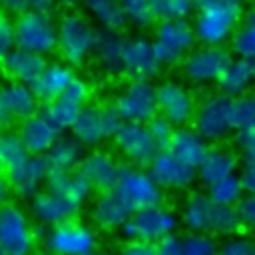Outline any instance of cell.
<instances>
[{
    "label": "cell",
    "mask_w": 255,
    "mask_h": 255,
    "mask_svg": "<svg viewBox=\"0 0 255 255\" xmlns=\"http://www.w3.org/2000/svg\"><path fill=\"white\" fill-rule=\"evenodd\" d=\"M181 225L191 233L235 237L243 229L237 207L219 205L207 193H189L181 205Z\"/></svg>",
    "instance_id": "obj_1"
},
{
    "label": "cell",
    "mask_w": 255,
    "mask_h": 255,
    "mask_svg": "<svg viewBox=\"0 0 255 255\" xmlns=\"http://www.w3.org/2000/svg\"><path fill=\"white\" fill-rule=\"evenodd\" d=\"M245 16L243 0H197L193 30L201 46H225L231 42Z\"/></svg>",
    "instance_id": "obj_2"
},
{
    "label": "cell",
    "mask_w": 255,
    "mask_h": 255,
    "mask_svg": "<svg viewBox=\"0 0 255 255\" xmlns=\"http://www.w3.org/2000/svg\"><path fill=\"white\" fill-rule=\"evenodd\" d=\"M100 32L80 12H68L58 20V54L70 66H82L100 44Z\"/></svg>",
    "instance_id": "obj_3"
},
{
    "label": "cell",
    "mask_w": 255,
    "mask_h": 255,
    "mask_svg": "<svg viewBox=\"0 0 255 255\" xmlns=\"http://www.w3.org/2000/svg\"><path fill=\"white\" fill-rule=\"evenodd\" d=\"M193 128L207 141H223L231 135L235 128V100L213 92L203 96L197 102V110L193 116Z\"/></svg>",
    "instance_id": "obj_4"
},
{
    "label": "cell",
    "mask_w": 255,
    "mask_h": 255,
    "mask_svg": "<svg viewBox=\"0 0 255 255\" xmlns=\"http://www.w3.org/2000/svg\"><path fill=\"white\" fill-rule=\"evenodd\" d=\"M153 48L161 66H181L183 60L195 50V30L187 20H165L157 22L153 32Z\"/></svg>",
    "instance_id": "obj_5"
},
{
    "label": "cell",
    "mask_w": 255,
    "mask_h": 255,
    "mask_svg": "<svg viewBox=\"0 0 255 255\" xmlns=\"http://www.w3.org/2000/svg\"><path fill=\"white\" fill-rule=\"evenodd\" d=\"M16 26V48L48 56L58 52V22L52 14L28 10L26 14L14 18Z\"/></svg>",
    "instance_id": "obj_6"
},
{
    "label": "cell",
    "mask_w": 255,
    "mask_h": 255,
    "mask_svg": "<svg viewBox=\"0 0 255 255\" xmlns=\"http://www.w3.org/2000/svg\"><path fill=\"white\" fill-rule=\"evenodd\" d=\"M114 108L120 114L122 122L147 124L155 116H159L157 86H153L151 80H129L116 94Z\"/></svg>",
    "instance_id": "obj_7"
},
{
    "label": "cell",
    "mask_w": 255,
    "mask_h": 255,
    "mask_svg": "<svg viewBox=\"0 0 255 255\" xmlns=\"http://www.w3.org/2000/svg\"><path fill=\"white\" fill-rule=\"evenodd\" d=\"M120 126L122 118L114 104H90L82 110L76 126L72 128V135L84 147H98L100 143L114 139Z\"/></svg>",
    "instance_id": "obj_8"
},
{
    "label": "cell",
    "mask_w": 255,
    "mask_h": 255,
    "mask_svg": "<svg viewBox=\"0 0 255 255\" xmlns=\"http://www.w3.org/2000/svg\"><path fill=\"white\" fill-rule=\"evenodd\" d=\"M114 191L128 203V207L133 213L147 209V207L161 205L163 201V191L153 181V177L145 169L133 167L129 163L120 165V175H118Z\"/></svg>",
    "instance_id": "obj_9"
},
{
    "label": "cell",
    "mask_w": 255,
    "mask_h": 255,
    "mask_svg": "<svg viewBox=\"0 0 255 255\" xmlns=\"http://www.w3.org/2000/svg\"><path fill=\"white\" fill-rule=\"evenodd\" d=\"M38 231L30 223L26 211L8 203L0 211V253L2 255H34Z\"/></svg>",
    "instance_id": "obj_10"
},
{
    "label": "cell",
    "mask_w": 255,
    "mask_h": 255,
    "mask_svg": "<svg viewBox=\"0 0 255 255\" xmlns=\"http://www.w3.org/2000/svg\"><path fill=\"white\" fill-rule=\"evenodd\" d=\"M177 223H179L177 215L161 203L155 207L135 211L129 217V221L124 225L122 235L128 241H139V243H149V245L153 243L155 245L159 239L175 233Z\"/></svg>",
    "instance_id": "obj_11"
},
{
    "label": "cell",
    "mask_w": 255,
    "mask_h": 255,
    "mask_svg": "<svg viewBox=\"0 0 255 255\" xmlns=\"http://www.w3.org/2000/svg\"><path fill=\"white\" fill-rule=\"evenodd\" d=\"M231 60V52L223 46H199L183 60L179 68L181 76L191 84H217Z\"/></svg>",
    "instance_id": "obj_12"
},
{
    "label": "cell",
    "mask_w": 255,
    "mask_h": 255,
    "mask_svg": "<svg viewBox=\"0 0 255 255\" xmlns=\"http://www.w3.org/2000/svg\"><path fill=\"white\" fill-rule=\"evenodd\" d=\"M114 143H116L118 151L124 155L126 163L139 167V169L149 167L153 157L159 151V147L153 141L145 124L122 122L120 129L114 135Z\"/></svg>",
    "instance_id": "obj_13"
},
{
    "label": "cell",
    "mask_w": 255,
    "mask_h": 255,
    "mask_svg": "<svg viewBox=\"0 0 255 255\" xmlns=\"http://www.w3.org/2000/svg\"><path fill=\"white\" fill-rule=\"evenodd\" d=\"M44 245L54 255H88L96 249V233L86 223L74 219L52 227L44 237Z\"/></svg>",
    "instance_id": "obj_14"
},
{
    "label": "cell",
    "mask_w": 255,
    "mask_h": 255,
    "mask_svg": "<svg viewBox=\"0 0 255 255\" xmlns=\"http://www.w3.org/2000/svg\"><path fill=\"white\" fill-rule=\"evenodd\" d=\"M157 110L159 116H163L175 128H185L187 124H193L197 104L193 94L181 82L163 80L157 86Z\"/></svg>",
    "instance_id": "obj_15"
},
{
    "label": "cell",
    "mask_w": 255,
    "mask_h": 255,
    "mask_svg": "<svg viewBox=\"0 0 255 255\" xmlns=\"http://www.w3.org/2000/svg\"><path fill=\"white\" fill-rule=\"evenodd\" d=\"M147 173L153 177V181L161 189H169V191L187 189L197 179V169L187 165L185 161H181L169 149H159L157 151L151 165L147 167Z\"/></svg>",
    "instance_id": "obj_16"
},
{
    "label": "cell",
    "mask_w": 255,
    "mask_h": 255,
    "mask_svg": "<svg viewBox=\"0 0 255 255\" xmlns=\"http://www.w3.org/2000/svg\"><path fill=\"white\" fill-rule=\"evenodd\" d=\"M153 42L143 36H128L124 52V76L129 80H153L161 72Z\"/></svg>",
    "instance_id": "obj_17"
},
{
    "label": "cell",
    "mask_w": 255,
    "mask_h": 255,
    "mask_svg": "<svg viewBox=\"0 0 255 255\" xmlns=\"http://www.w3.org/2000/svg\"><path fill=\"white\" fill-rule=\"evenodd\" d=\"M80 203L48 187L42 189L34 199H30V213L44 227H58L62 223L74 221L80 213Z\"/></svg>",
    "instance_id": "obj_18"
},
{
    "label": "cell",
    "mask_w": 255,
    "mask_h": 255,
    "mask_svg": "<svg viewBox=\"0 0 255 255\" xmlns=\"http://www.w3.org/2000/svg\"><path fill=\"white\" fill-rule=\"evenodd\" d=\"M50 171H52V165L46 155H32L18 169L4 173V179L8 181L12 195L20 199H34L42 191V185L48 183Z\"/></svg>",
    "instance_id": "obj_19"
},
{
    "label": "cell",
    "mask_w": 255,
    "mask_h": 255,
    "mask_svg": "<svg viewBox=\"0 0 255 255\" xmlns=\"http://www.w3.org/2000/svg\"><path fill=\"white\" fill-rule=\"evenodd\" d=\"M38 114V98L30 86L8 82L0 92V120L4 126L22 124Z\"/></svg>",
    "instance_id": "obj_20"
},
{
    "label": "cell",
    "mask_w": 255,
    "mask_h": 255,
    "mask_svg": "<svg viewBox=\"0 0 255 255\" xmlns=\"http://www.w3.org/2000/svg\"><path fill=\"white\" fill-rule=\"evenodd\" d=\"M120 165L122 163H118L112 153L94 149L84 155L76 171L92 185V189L106 193V191H114L120 175Z\"/></svg>",
    "instance_id": "obj_21"
},
{
    "label": "cell",
    "mask_w": 255,
    "mask_h": 255,
    "mask_svg": "<svg viewBox=\"0 0 255 255\" xmlns=\"http://www.w3.org/2000/svg\"><path fill=\"white\" fill-rule=\"evenodd\" d=\"M16 131L30 155H48L60 137V129L40 112L22 122Z\"/></svg>",
    "instance_id": "obj_22"
},
{
    "label": "cell",
    "mask_w": 255,
    "mask_h": 255,
    "mask_svg": "<svg viewBox=\"0 0 255 255\" xmlns=\"http://www.w3.org/2000/svg\"><path fill=\"white\" fill-rule=\"evenodd\" d=\"M2 66H4V72L10 78V82H18V84L32 88L40 80L44 70L48 68V60L40 54H34V52L22 50V48H14L2 56Z\"/></svg>",
    "instance_id": "obj_23"
},
{
    "label": "cell",
    "mask_w": 255,
    "mask_h": 255,
    "mask_svg": "<svg viewBox=\"0 0 255 255\" xmlns=\"http://www.w3.org/2000/svg\"><path fill=\"white\" fill-rule=\"evenodd\" d=\"M133 211L128 207V203L116 193V191H106L100 193L90 209L92 223L102 229V231H118L124 229V225L129 221Z\"/></svg>",
    "instance_id": "obj_24"
},
{
    "label": "cell",
    "mask_w": 255,
    "mask_h": 255,
    "mask_svg": "<svg viewBox=\"0 0 255 255\" xmlns=\"http://www.w3.org/2000/svg\"><path fill=\"white\" fill-rule=\"evenodd\" d=\"M239 155L225 147V145H215L209 149L207 157L203 159V163L197 167V179L203 183V185H213L215 181L219 179H225L229 175H235L237 173V167H239Z\"/></svg>",
    "instance_id": "obj_25"
},
{
    "label": "cell",
    "mask_w": 255,
    "mask_h": 255,
    "mask_svg": "<svg viewBox=\"0 0 255 255\" xmlns=\"http://www.w3.org/2000/svg\"><path fill=\"white\" fill-rule=\"evenodd\" d=\"M74 78H76V74H74L70 64L50 62L48 68L44 70V74L40 76V80L32 86V90H34L38 102L48 104V102L60 98L66 92V88L74 82Z\"/></svg>",
    "instance_id": "obj_26"
},
{
    "label": "cell",
    "mask_w": 255,
    "mask_h": 255,
    "mask_svg": "<svg viewBox=\"0 0 255 255\" xmlns=\"http://www.w3.org/2000/svg\"><path fill=\"white\" fill-rule=\"evenodd\" d=\"M209 149H211L209 141L195 128H177L169 145V151H173L181 161H185L195 169L203 163Z\"/></svg>",
    "instance_id": "obj_27"
},
{
    "label": "cell",
    "mask_w": 255,
    "mask_h": 255,
    "mask_svg": "<svg viewBox=\"0 0 255 255\" xmlns=\"http://www.w3.org/2000/svg\"><path fill=\"white\" fill-rule=\"evenodd\" d=\"M255 84V72H253V60L247 58H233L223 76L217 82V88L221 94L237 100L245 94H249V88Z\"/></svg>",
    "instance_id": "obj_28"
},
{
    "label": "cell",
    "mask_w": 255,
    "mask_h": 255,
    "mask_svg": "<svg viewBox=\"0 0 255 255\" xmlns=\"http://www.w3.org/2000/svg\"><path fill=\"white\" fill-rule=\"evenodd\" d=\"M128 36L122 32H104L96 48V62L108 76H124V52Z\"/></svg>",
    "instance_id": "obj_29"
},
{
    "label": "cell",
    "mask_w": 255,
    "mask_h": 255,
    "mask_svg": "<svg viewBox=\"0 0 255 255\" xmlns=\"http://www.w3.org/2000/svg\"><path fill=\"white\" fill-rule=\"evenodd\" d=\"M48 189L58 191L66 197H70L72 201L84 205L92 193V185L78 173V171H62V169H52L48 183Z\"/></svg>",
    "instance_id": "obj_30"
},
{
    "label": "cell",
    "mask_w": 255,
    "mask_h": 255,
    "mask_svg": "<svg viewBox=\"0 0 255 255\" xmlns=\"http://www.w3.org/2000/svg\"><path fill=\"white\" fill-rule=\"evenodd\" d=\"M84 8L106 32H122L129 24L120 0H84Z\"/></svg>",
    "instance_id": "obj_31"
},
{
    "label": "cell",
    "mask_w": 255,
    "mask_h": 255,
    "mask_svg": "<svg viewBox=\"0 0 255 255\" xmlns=\"http://www.w3.org/2000/svg\"><path fill=\"white\" fill-rule=\"evenodd\" d=\"M84 145L74 137V135H60L50 153L46 155L52 169H62V171H76L80 161L84 159Z\"/></svg>",
    "instance_id": "obj_32"
},
{
    "label": "cell",
    "mask_w": 255,
    "mask_h": 255,
    "mask_svg": "<svg viewBox=\"0 0 255 255\" xmlns=\"http://www.w3.org/2000/svg\"><path fill=\"white\" fill-rule=\"evenodd\" d=\"M82 110L84 108H80L72 100L60 96V98H56V100H52L48 104H42L40 114H44L60 131H64V129H72L76 126Z\"/></svg>",
    "instance_id": "obj_33"
},
{
    "label": "cell",
    "mask_w": 255,
    "mask_h": 255,
    "mask_svg": "<svg viewBox=\"0 0 255 255\" xmlns=\"http://www.w3.org/2000/svg\"><path fill=\"white\" fill-rule=\"evenodd\" d=\"M229 48L237 58L255 60V6L245 12L237 32L229 42Z\"/></svg>",
    "instance_id": "obj_34"
},
{
    "label": "cell",
    "mask_w": 255,
    "mask_h": 255,
    "mask_svg": "<svg viewBox=\"0 0 255 255\" xmlns=\"http://www.w3.org/2000/svg\"><path fill=\"white\" fill-rule=\"evenodd\" d=\"M32 155L24 147L18 131H4L2 133V137H0V161H2L4 173H10V171L18 169Z\"/></svg>",
    "instance_id": "obj_35"
},
{
    "label": "cell",
    "mask_w": 255,
    "mask_h": 255,
    "mask_svg": "<svg viewBox=\"0 0 255 255\" xmlns=\"http://www.w3.org/2000/svg\"><path fill=\"white\" fill-rule=\"evenodd\" d=\"M207 195L219 203V205H231V207H237L239 201L247 195L245 193V187H243V181H241V175H229L225 179H219L215 181L213 185L207 187Z\"/></svg>",
    "instance_id": "obj_36"
},
{
    "label": "cell",
    "mask_w": 255,
    "mask_h": 255,
    "mask_svg": "<svg viewBox=\"0 0 255 255\" xmlns=\"http://www.w3.org/2000/svg\"><path fill=\"white\" fill-rule=\"evenodd\" d=\"M128 22L137 30H145L155 22L153 16V0H120Z\"/></svg>",
    "instance_id": "obj_37"
},
{
    "label": "cell",
    "mask_w": 255,
    "mask_h": 255,
    "mask_svg": "<svg viewBox=\"0 0 255 255\" xmlns=\"http://www.w3.org/2000/svg\"><path fill=\"white\" fill-rule=\"evenodd\" d=\"M195 10V4L189 0H153V16L157 22L165 20H187Z\"/></svg>",
    "instance_id": "obj_38"
},
{
    "label": "cell",
    "mask_w": 255,
    "mask_h": 255,
    "mask_svg": "<svg viewBox=\"0 0 255 255\" xmlns=\"http://www.w3.org/2000/svg\"><path fill=\"white\" fill-rule=\"evenodd\" d=\"M219 245L213 235L191 233L183 235V255H219Z\"/></svg>",
    "instance_id": "obj_39"
},
{
    "label": "cell",
    "mask_w": 255,
    "mask_h": 255,
    "mask_svg": "<svg viewBox=\"0 0 255 255\" xmlns=\"http://www.w3.org/2000/svg\"><path fill=\"white\" fill-rule=\"evenodd\" d=\"M235 128L255 131V92L235 100Z\"/></svg>",
    "instance_id": "obj_40"
},
{
    "label": "cell",
    "mask_w": 255,
    "mask_h": 255,
    "mask_svg": "<svg viewBox=\"0 0 255 255\" xmlns=\"http://www.w3.org/2000/svg\"><path fill=\"white\" fill-rule=\"evenodd\" d=\"M145 126H147V129H149L153 141L157 143V147H159V149H169L171 139H173L177 128H175L171 122H167L163 116H155V118H153L151 122H147Z\"/></svg>",
    "instance_id": "obj_41"
},
{
    "label": "cell",
    "mask_w": 255,
    "mask_h": 255,
    "mask_svg": "<svg viewBox=\"0 0 255 255\" xmlns=\"http://www.w3.org/2000/svg\"><path fill=\"white\" fill-rule=\"evenodd\" d=\"M235 145L239 147V159L243 167H255V131L237 129Z\"/></svg>",
    "instance_id": "obj_42"
},
{
    "label": "cell",
    "mask_w": 255,
    "mask_h": 255,
    "mask_svg": "<svg viewBox=\"0 0 255 255\" xmlns=\"http://www.w3.org/2000/svg\"><path fill=\"white\" fill-rule=\"evenodd\" d=\"M219 255H255V241L243 235L229 237L219 245Z\"/></svg>",
    "instance_id": "obj_43"
},
{
    "label": "cell",
    "mask_w": 255,
    "mask_h": 255,
    "mask_svg": "<svg viewBox=\"0 0 255 255\" xmlns=\"http://www.w3.org/2000/svg\"><path fill=\"white\" fill-rule=\"evenodd\" d=\"M62 96H64V98H68V100H72V102H74V104H78L80 108H86V106H90L92 88H90V84H88L84 78L76 76V78H74V82L66 88V92H64Z\"/></svg>",
    "instance_id": "obj_44"
},
{
    "label": "cell",
    "mask_w": 255,
    "mask_h": 255,
    "mask_svg": "<svg viewBox=\"0 0 255 255\" xmlns=\"http://www.w3.org/2000/svg\"><path fill=\"white\" fill-rule=\"evenodd\" d=\"M16 48V26L10 16H2L0 20V52L2 56Z\"/></svg>",
    "instance_id": "obj_45"
},
{
    "label": "cell",
    "mask_w": 255,
    "mask_h": 255,
    "mask_svg": "<svg viewBox=\"0 0 255 255\" xmlns=\"http://www.w3.org/2000/svg\"><path fill=\"white\" fill-rule=\"evenodd\" d=\"M155 255H183V237L171 233L163 239H159L155 245Z\"/></svg>",
    "instance_id": "obj_46"
},
{
    "label": "cell",
    "mask_w": 255,
    "mask_h": 255,
    "mask_svg": "<svg viewBox=\"0 0 255 255\" xmlns=\"http://www.w3.org/2000/svg\"><path fill=\"white\" fill-rule=\"evenodd\" d=\"M239 217L243 221V227L255 231V195H245L237 205Z\"/></svg>",
    "instance_id": "obj_47"
},
{
    "label": "cell",
    "mask_w": 255,
    "mask_h": 255,
    "mask_svg": "<svg viewBox=\"0 0 255 255\" xmlns=\"http://www.w3.org/2000/svg\"><path fill=\"white\" fill-rule=\"evenodd\" d=\"M120 255H155L153 245L149 243H139V241H129L122 247Z\"/></svg>",
    "instance_id": "obj_48"
},
{
    "label": "cell",
    "mask_w": 255,
    "mask_h": 255,
    "mask_svg": "<svg viewBox=\"0 0 255 255\" xmlns=\"http://www.w3.org/2000/svg\"><path fill=\"white\" fill-rule=\"evenodd\" d=\"M0 4H2L6 16H14V18H18L30 10L26 0H0Z\"/></svg>",
    "instance_id": "obj_49"
},
{
    "label": "cell",
    "mask_w": 255,
    "mask_h": 255,
    "mask_svg": "<svg viewBox=\"0 0 255 255\" xmlns=\"http://www.w3.org/2000/svg\"><path fill=\"white\" fill-rule=\"evenodd\" d=\"M241 181H243L245 193L247 195H255V167H243Z\"/></svg>",
    "instance_id": "obj_50"
},
{
    "label": "cell",
    "mask_w": 255,
    "mask_h": 255,
    "mask_svg": "<svg viewBox=\"0 0 255 255\" xmlns=\"http://www.w3.org/2000/svg\"><path fill=\"white\" fill-rule=\"evenodd\" d=\"M28 2V8L34 10V12H46V14H52L54 6H56V0H26Z\"/></svg>",
    "instance_id": "obj_51"
},
{
    "label": "cell",
    "mask_w": 255,
    "mask_h": 255,
    "mask_svg": "<svg viewBox=\"0 0 255 255\" xmlns=\"http://www.w3.org/2000/svg\"><path fill=\"white\" fill-rule=\"evenodd\" d=\"M58 4H62V6H68V8H72V6H78L80 2L84 4V0H56Z\"/></svg>",
    "instance_id": "obj_52"
},
{
    "label": "cell",
    "mask_w": 255,
    "mask_h": 255,
    "mask_svg": "<svg viewBox=\"0 0 255 255\" xmlns=\"http://www.w3.org/2000/svg\"><path fill=\"white\" fill-rule=\"evenodd\" d=\"M34 255H54V253H50V251H40V253H34Z\"/></svg>",
    "instance_id": "obj_53"
},
{
    "label": "cell",
    "mask_w": 255,
    "mask_h": 255,
    "mask_svg": "<svg viewBox=\"0 0 255 255\" xmlns=\"http://www.w3.org/2000/svg\"><path fill=\"white\" fill-rule=\"evenodd\" d=\"M88 255H108V253H88Z\"/></svg>",
    "instance_id": "obj_54"
},
{
    "label": "cell",
    "mask_w": 255,
    "mask_h": 255,
    "mask_svg": "<svg viewBox=\"0 0 255 255\" xmlns=\"http://www.w3.org/2000/svg\"><path fill=\"white\" fill-rule=\"evenodd\" d=\"M253 72H255V60H253Z\"/></svg>",
    "instance_id": "obj_55"
},
{
    "label": "cell",
    "mask_w": 255,
    "mask_h": 255,
    "mask_svg": "<svg viewBox=\"0 0 255 255\" xmlns=\"http://www.w3.org/2000/svg\"><path fill=\"white\" fill-rule=\"evenodd\" d=\"M189 2H193V4H195V2H197V0H189Z\"/></svg>",
    "instance_id": "obj_56"
}]
</instances>
